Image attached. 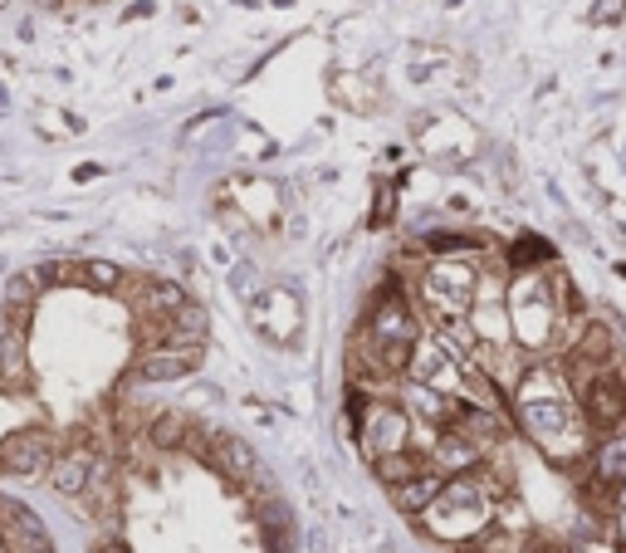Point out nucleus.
I'll list each match as a JSON object with an SVG mask.
<instances>
[{
  "label": "nucleus",
  "instance_id": "f257e3e1",
  "mask_svg": "<svg viewBox=\"0 0 626 553\" xmlns=\"http://www.w3.org/2000/svg\"><path fill=\"white\" fill-rule=\"evenodd\" d=\"M504 299H510L514 344L524 348L528 358H548L563 338V319H568V304L563 299H573V285L543 275V269H514Z\"/></svg>",
  "mask_w": 626,
  "mask_h": 553
},
{
  "label": "nucleus",
  "instance_id": "f03ea898",
  "mask_svg": "<svg viewBox=\"0 0 626 553\" xmlns=\"http://www.w3.org/2000/svg\"><path fill=\"white\" fill-rule=\"evenodd\" d=\"M475 294H480V265L470 260V255H435V260L421 269V299L431 304L435 324L470 319Z\"/></svg>",
  "mask_w": 626,
  "mask_h": 553
},
{
  "label": "nucleus",
  "instance_id": "7ed1b4c3",
  "mask_svg": "<svg viewBox=\"0 0 626 553\" xmlns=\"http://www.w3.org/2000/svg\"><path fill=\"white\" fill-rule=\"evenodd\" d=\"M577 382V407H583L587 427L597 437H617L626 431V372L612 362V368H597V372H583Z\"/></svg>",
  "mask_w": 626,
  "mask_h": 553
},
{
  "label": "nucleus",
  "instance_id": "20e7f679",
  "mask_svg": "<svg viewBox=\"0 0 626 553\" xmlns=\"http://www.w3.org/2000/svg\"><path fill=\"white\" fill-rule=\"evenodd\" d=\"M411 431H417L411 407H397L392 397L358 402V441H362V455H368V461H377V455H392V451H407Z\"/></svg>",
  "mask_w": 626,
  "mask_h": 553
},
{
  "label": "nucleus",
  "instance_id": "39448f33",
  "mask_svg": "<svg viewBox=\"0 0 626 553\" xmlns=\"http://www.w3.org/2000/svg\"><path fill=\"white\" fill-rule=\"evenodd\" d=\"M407 378H411V382H427V387H435V392L465 397V392H470V382H465V378H480V372H470L465 362H460L455 352L441 344V334H435V338H421V344H417Z\"/></svg>",
  "mask_w": 626,
  "mask_h": 553
},
{
  "label": "nucleus",
  "instance_id": "423d86ee",
  "mask_svg": "<svg viewBox=\"0 0 626 553\" xmlns=\"http://www.w3.org/2000/svg\"><path fill=\"white\" fill-rule=\"evenodd\" d=\"M196 368H201V344H157V348H143L133 378L137 382H176Z\"/></svg>",
  "mask_w": 626,
  "mask_h": 553
},
{
  "label": "nucleus",
  "instance_id": "0eeeda50",
  "mask_svg": "<svg viewBox=\"0 0 626 553\" xmlns=\"http://www.w3.org/2000/svg\"><path fill=\"white\" fill-rule=\"evenodd\" d=\"M0 544H6V553H54L50 529L20 500H0Z\"/></svg>",
  "mask_w": 626,
  "mask_h": 553
},
{
  "label": "nucleus",
  "instance_id": "6e6552de",
  "mask_svg": "<svg viewBox=\"0 0 626 553\" xmlns=\"http://www.w3.org/2000/svg\"><path fill=\"white\" fill-rule=\"evenodd\" d=\"M431 465L441 470L445 480L451 475H470V470H480L484 465V446L475 437H465L460 427H445V431H435V441H431Z\"/></svg>",
  "mask_w": 626,
  "mask_h": 553
},
{
  "label": "nucleus",
  "instance_id": "1a4fd4ad",
  "mask_svg": "<svg viewBox=\"0 0 626 553\" xmlns=\"http://www.w3.org/2000/svg\"><path fill=\"white\" fill-rule=\"evenodd\" d=\"M44 461H54V455H50V437H44V431H16V437L0 441V475L30 480V475H40Z\"/></svg>",
  "mask_w": 626,
  "mask_h": 553
},
{
  "label": "nucleus",
  "instance_id": "9d476101",
  "mask_svg": "<svg viewBox=\"0 0 626 553\" xmlns=\"http://www.w3.org/2000/svg\"><path fill=\"white\" fill-rule=\"evenodd\" d=\"M93 475H99V461H93L89 446H69V451H59L54 461H50V485H54L64 500L89 495Z\"/></svg>",
  "mask_w": 626,
  "mask_h": 553
},
{
  "label": "nucleus",
  "instance_id": "9b49d317",
  "mask_svg": "<svg viewBox=\"0 0 626 553\" xmlns=\"http://www.w3.org/2000/svg\"><path fill=\"white\" fill-rule=\"evenodd\" d=\"M441 485H445V475L431 465V470H421L417 480H407V485H397V490H392V500H397V510H401V514H411V520H421V514H427L431 504H435V495H441Z\"/></svg>",
  "mask_w": 626,
  "mask_h": 553
},
{
  "label": "nucleus",
  "instance_id": "f8f14e48",
  "mask_svg": "<svg viewBox=\"0 0 626 553\" xmlns=\"http://www.w3.org/2000/svg\"><path fill=\"white\" fill-rule=\"evenodd\" d=\"M617 480H626V431H617V437H602L597 455H593V485L612 490Z\"/></svg>",
  "mask_w": 626,
  "mask_h": 553
},
{
  "label": "nucleus",
  "instance_id": "ddd939ff",
  "mask_svg": "<svg viewBox=\"0 0 626 553\" xmlns=\"http://www.w3.org/2000/svg\"><path fill=\"white\" fill-rule=\"evenodd\" d=\"M372 470H377V480H382V485H407V480H417L421 470H431V455H421V451H392V455H377L372 461Z\"/></svg>",
  "mask_w": 626,
  "mask_h": 553
},
{
  "label": "nucleus",
  "instance_id": "4468645a",
  "mask_svg": "<svg viewBox=\"0 0 626 553\" xmlns=\"http://www.w3.org/2000/svg\"><path fill=\"white\" fill-rule=\"evenodd\" d=\"M211 461L226 470V475H235V480H250V475H255L250 446L235 441V437H211Z\"/></svg>",
  "mask_w": 626,
  "mask_h": 553
},
{
  "label": "nucleus",
  "instance_id": "2eb2a0df",
  "mask_svg": "<svg viewBox=\"0 0 626 553\" xmlns=\"http://www.w3.org/2000/svg\"><path fill=\"white\" fill-rule=\"evenodd\" d=\"M186 304V289L182 285H172V279H143V304L137 309H147V314H172Z\"/></svg>",
  "mask_w": 626,
  "mask_h": 553
},
{
  "label": "nucleus",
  "instance_id": "dca6fc26",
  "mask_svg": "<svg viewBox=\"0 0 626 553\" xmlns=\"http://www.w3.org/2000/svg\"><path fill=\"white\" fill-rule=\"evenodd\" d=\"M34 294H40V279H34V269L30 275H16L6 285V309H10V328H25L30 319V304H34Z\"/></svg>",
  "mask_w": 626,
  "mask_h": 553
},
{
  "label": "nucleus",
  "instance_id": "f3484780",
  "mask_svg": "<svg viewBox=\"0 0 626 553\" xmlns=\"http://www.w3.org/2000/svg\"><path fill=\"white\" fill-rule=\"evenodd\" d=\"M186 421L176 417V411H162V417H152V427H147V441L157 446V451H176V446H186Z\"/></svg>",
  "mask_w": 626,
  "mask_h": 553
},
{
  "label": "nucleus",
  "instance_id": "a211bd4d",
  "mask_svg": "<svg viewBox=\"0 0 626 553\" xmlns=\"http://www.w3.org/2000/svg\"><path fill=\"white\" fill-rule=\"evenodd\" d=\"M25 328H10V338L0 344V378L10 382H25Z\"/></svg>",
  "mask_w": 626,
  "mask_h": 553
},
{
  "label": "nucleus",
  "instance_id": "6ab92c4d",
  "mask_svg": "<svg viewBox=\"0 0 626 553\" xmlns=\"http://www.w3.org/2000/svg\"><path fill=\"white\" fill-rule=\"evenodd\" d=\"M534 260H543V265H548V260H553V250H548V245H543V240H534V235H524V240L514 245V269H538Z\"/></svg>",
  "mask_w": 626,
  "mask_h": 553
},
{
  "label": "nucleus",
  "instance_id": "aec40b11",
  "mask_svg": "<svg viewBox=\"0 0 626 553\" xmlns=\"http://www.w3.org/2000/svg\"><path fill=\"white\" fill-rule=\"evenodd\" d=\"M84 279H89L93 289H117V285H123V269L109 265V260H89L84 265Z\"/></svg>",
  "mask_w": 626,
  "mask_h": 553
},
{
  "label": "nucleus",
  "instance_id": "412c9836",
  "mask_svg": "<svg viewBox=\"0 0 626 553\" xmlns=\"http://www.w3.org/2000/svg\"><path fill=\"white\" fill-rule=\"evenodd\" d=\"M626 10V0H602V6H593V25H617Z\"/></svg>",
  "mask_w": 626,
  "mask_h": 553
},
{
  "label": "nucleus",
  "instance_id": "4be33fe9",
  "mask_svg": "<svg viewBox=\"0 0 626 553\" xmlns=\"http://www.w3.org/2000/svg\"><path fill=\"white\" fill-rule=\"evenodd\" d=\"M392 206H397V192H392V186H387V192H382V202H377V226H387V216H392Z\"/></svg>",
  "mask_w": 626,
  "mask_h": 553
},
{
  "label": "nucleus",
  "instance_id": "5701e85b",
  "mask_svg": "<svg viewBox=\"0 0 626 553\" xmlns=\"http://www.w3.org/2000/svg\"><path fill=\"white\" fill-rule=\"evenodd\" d=\"M612 539H617V549L626 553V510H617V520H612Z\"/></svg>",
  "mask_w": 626,
  "mask_h": 553
},
{
  "label": "nucleus",
  "instance_id": "b1692460",
  "mask_svg": "<svg viewBox=\"0 0 626 553\" xmlns=\"http://www.w3.org/2000/svg\"><path fill=\"white\" fill-rule=\"evenodd\" d=\"M612 510H626V480H617V485H612Z\"/></svg>",
  "mask_w": 626,
  "mask_h": 553
},
{
  "label": "nucleus",
  "instance_id": "393cba45",
  "mask_svg": "<svg viewBox=\"0 0 626 553\" xmlns=\"http://www.w3.org/2000/svg\"><path fill=\"white\" fill-rule=\"evenodd\" d=\"M99 553H127V549H123V544H103Z\"/></svg>",
  "mask_w": 626,
  "mask_h": 553
},
{
  "label": "nucleus",
  "instance_id": "a878e982",
  "mask_svg": "<svg viewBox=\"0 0 626 553\" xmlns=\"http://www.w3.org/2000/svg\"><path fill=\"white\" fill-rule=\"evenodd\" d=\"M563 553H593V549H587V544H573V549H563Z\"/></svg>",
  "mask_w": 626,
  "mask_h": 553
}]
</instances>
